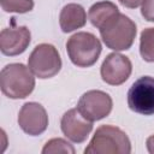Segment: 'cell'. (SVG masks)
<instances>
[{
	"label": "cell",
	"mask_w": 154,
	"mask_h": 154,
	"mask_svg": "<svg viewBox=\"0 0 154 154\" xmlns=\"http://www.w3.org/2000/svg\"><path fill=\"white\" fill-rule=\"evenodd\" d=\"M140 54L143 60L154 63V28H146L141 32Z\"/></svg>",
	"instance_id": "cell-14"
},
{
	"label": "cell",
	"mask_w": 154,
	"mask_h": 154,
	"mask_svg": "<svg viewBox=\"0 0 154 154\" xmlns=\"http://www.w3.org/2000/svg\"><path fill=\"white\" fill-rule=\"evenodd\" d=\"M146 144H147V149L150 154H154V135L149 136L146 141Z\"/></svg>",
	"instance_id": "cell-19"
},
{
	"label": "cell",
	"mask_w": 154,
	"mask_h": 154,
	"mask_svg": "<svg viewBox=\"0 0 154 154\" xmlns=\"http://www.w3.org/2000/svg\"><path fill=\"white\" fill-rule=\"evenodd\" d=\"M119 13L120 12L116 6V4L111 1H99L90 6L88 12V18L94 26L101 29L105 24H107Z\"/></svg>",
	"instance_id": "cell-13"
},
{
	"label": "cell",
	"mask_w": 154,
	"mask_h": 154,
	"mask_svg": "<svg viewBox=\"0 0 154 154\" xmlns=\"http://www.w3.org/2000/svg\"><path fill=\"white\" fill-rule=\"evenodd\" d=\"M31 34L26 26L5 28L0 32L1 53L8 57L19 55L28 48Z\"/></svg>",
	"instance_id": "cell-11"
},
{
	"label": "cell",
	"mask_w": 154,
	"mask_h": 154,
	"mask_svg": "<svg viewBox=\"0 0 154 154\" xmlns=\"http://www.w3.org/2000/svg\"><path fill=\"white\" fill-rule=\"evenodd\" d=\"M119 2H120L123 6H125V7L136 8V7H138V6L143 2V0H119Z\"/></svg>",
	"instance_id": "cell-18"
},
{
	"label": "cell",
	"mask_w": 154,
	"mask_h": 154,
	"mask_svg": "<svg viewBox=\"0 0 154 154\" xmlns=\"http://www.w3.org/2000/svg\"><path fill=\"white\" fill-rule=\"evenodd\" d=\"M63 134L75 143H82L93 130V122L85 119L77 108H71L64 113L60 122Z\"/></svg>",
	"instance_id": "cell-10"
},
{
	"label": "cell",
	"mask_w": 154,
	"mask_h": 154,
	"mask_svg": "<svg viewBox=\"0 0 154 154\" xmlns=\"http://www.w3.org/2000/svg\"><path fill=\"white\" fill-rule=\"evenodd\" d=\"M85 154H129L131 143L128 135L113 125H101L96 129Z\"/></svg>",
	"instance_id": "cell-2"
},
{
	"label": "cell",
	"mask_w": 154,
	"mask_h": 154,
	"mask_svg": "<svg viewBox=\"0 0 154 154\" xmlns=\"http://www.w3.org/2000/svg\"><path fill=\"white\" fill-rule=\"evenodd\" d=\"M0 4L5 12L26 13L34 8L32 0H0Z\"/></svg>",
	"instance_id": "cell-16"
},
{
	"label": "cell",
	"mask_w": 154,
	"mask_h": 154,
	"mask_svg": "<svg viewBox=\"0 0 154 154\" xmlns=\"http://www.w3.org/2000/svg\"><path fill=\"white\" fill-rule=\"evenodd\" d=\"M0 87L4 95L10 99H24L35 88L32 71L24 64L13 63L6 65L0 73Z\"/></svg>",
	"instance_id": "cell-1"
},
{
	"label": "cell",
	"mask_w": 154,
	"mask_h": 154,
	"mask_svg": "<svg viewBox=\"0 0 154 154\" xmlns=\"http://www.w3.org/2000/svg\"><path fill=\"white\" fill-rule=\"evenodd\" d=\"M101 42L91 32L79 31L73 34L66 42V52L70 60L78 67L94 65L101 54Z\"/></svg>",
	"instance_id": "cell-3"
},
{
	"label": "cell",
	"mask_w": 154,
	"mask_h": 154,
	"mask_svg": "<svg viewBox=\"0 0 154 154\" xmlns=\"http://www.w3.org/2000/svg\"><path fill=\"white\" fill-rule=\"evenodd\" d=\"M60 28L64 32H71L79 29L87 23V13L79 4H67L63 7L59 16Z\"/></svg>",
	"instance_id": "cell-12"
},
{
	"label": "cell",
	"mask_w": 154,
	"mask_h": 154,
	"mask_svg": "<svg viewBox=\"0 0 154 154\" xmlns=\"http://www.w3.org/2000/svg\"><path fill=\"white\" fill-rule=\"evenodd\" d=\"M141 14L148 22H154V0H143Z\"/></svg>",
	"instance_id": "cell-17"
},
{
	"label": "cell",
	"mask_w": 154,
	"mask_h": 154,
	"mask_svg": "<svg viewBox=\"0 0 154 154\" xmlns=\"http://www.w3.org/2000/svg\"><path fill=\"white\" fill-rule=\"evenodd\" d=\"M28 66L36 77L41 79L52 78L61 69V58L53 45L40 43L30 53Z\"/></svg>",
	"instance_id": "cell-5"
},
{
	"label": "cell",
	"mask_w": 154,
	"mask_h": 154,
	"mask_svg": "<svg viewBox=\"0 0 154 154\" xmlns=\"http://www.w3.org/2000/svg\"><path fill=\"white\" fill-rule=\"evenodd\" d=\"M128 106L143 116L154 114V77L142 76L132 83L128 91Z\"/></svg>",
	"instance_id": "cell-6"
},
{
	"label": "cell",
	"mask_w": 154,
	"mask_h": 154,
	"mask_svg": "<svg viewBox=\"0 0 154 154\" xmlns=\"http://www.w3.org/2000/svg\"><path fill=\"white\" fill-rule=\"evenodd\" d=\"M132 65L128 57L120 53L108 54L101 65V78L103 82L111 85L123 84L131 75Z\"/></svg>",
	"instance_id": "cell-9"
},
{
	"label": "cell",
	"mask_w": 154,
	"mask_h": 154,
	"mask_svg": "<svg viewBox=\"0 0 154 154\" xmlns=\"http://www.w3.org/2000/svg\"><path fill=\"white\" fill-rule=\"evenodd\" d=\"M99 30L106 47L113 51L129 49L134 43L137 31L136 24L123 13H119Z\"/></svg>",
	"instance_id": "cell-4"
},
{
	"label": "cell",
	"mask_w": 154,
	"mask_h": 154,
	"mask_svg": "<svg viewBox=\"0 0 154 154\" xmlns=\"http://www.w3.org/2000/svg\"><path fill=\"white\" fill-rule=\"evenodd\" d=\"M112 97L102 90H89L84 93L77 103L79 113L90 122L106 118L112 111Z\"/></svg>",
	"instance_id": "cell-7"
},
{
	"label": "cell",
	"mask_w": 154,
	"mask_h": 154,
	"mask_svg": "<svg viewBox=\"0 0 154 154\" xmlns=\"http://www.w3.org/2000/svg\"><path fill=\"white\" fill-rule=\"evenodd\" d=\"M43 154H55V153H65V154H75V148L72 147V144H70L67 141H65L64 138H52L49 140L43 149H42Z\"/></svg>",
	"instance_id": "cell-15"
},
{
	"label": "cell",
	"mask_w": 154,
	"mask_h": 154,
	"mask_svg": "<svg viewBox=\"0 0 154 154\" xmlns=\"http://www.w3.org/2000/svg\"><path fill=\"white\" fill-rule=\"evenodd\" d=\"M18 124L30 136L41 135L48 126V116L45 107L37 102L24 103L18 113Z\"/></svg>",
	"instance_id": "cell-8"
}]
</instances>
